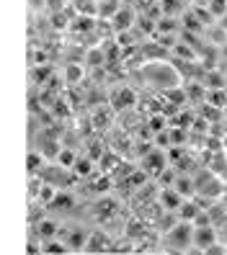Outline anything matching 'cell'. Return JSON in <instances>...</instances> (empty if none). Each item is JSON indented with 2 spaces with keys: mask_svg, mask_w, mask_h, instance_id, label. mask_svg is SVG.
Segmentation results:
<instances>
[{
  "mask_svg": "<svg viewBox=\"0 0 227 255\" xmlns=\"http://www.w3.org/2000/svg\"><path fill=\"white\" fill-rule=\"evenodd\" d=\"M191 235H194V224L191 222H176L168 230V243L176 250H186L191 245Z\"/></svg>",
  "mask_w": 227,
  "mask_h": 255,
  "instance_id": "obj_1",
  "label": "cell"
},
{
  "mask_svg": "<svg viewBox=\"0 0 227 255\" xmlns=\"http://www.w3.org/2000/svg\"><path fill=\"white\" fill-rule=\"evenodd\" d=\"M109 23H111V28L116 34H122V31H129V28L137 23V13H134V8L132 5H119V10L114 13V16L109 18Z\"/></svg>",
  "mask_w": 227,
  "mask_h": 255,
  "instance_id": "obj_2",
  "label": "cell"
},
{
  "mask_svg": "<svg viewBox=\"0 0 227 255\" xmlns=\"http://www.w3.org/2000/svg\"><path fill=\"white\" fill-rule=\"evenodd\" d=\"M194 186H196V191L202 193V196H209V199H215V196H222V183L217 181L212 173H207V170H202L199 175L194 178Z\"/></svg>",
  "mask_w": 227,
  "mask_h": 255,
  "instance_id": "obj_3",
  "label": "cell"
},
{
  "mask_svg": "<svg viewBox=\"0 0 227 255\" xmlns=\"http://www.w3.org/2000/svg\"><path fill=\"white\" fill-rule=\"evenodd\" d=\"M142 170H145V175H160V170L168 165V155L163 152V149L158 147V149H147V155L142 157Z\"/></svg>",
  "mask_w": 227,
  "mask_h": 255,
  "instance_id": "obj_4",
  "label": "cell"
},
{
  "mask_svg": "<svg viewBox=\"0 0 227 255\" xmlns=\"http://www.w3.org/2000/svg\"><path fill=\"white\" fill-rule=\"evenodd\" d=\"M217 243V230L212 224H204V227H194V235H191V245H196L199 250H207L209 245Z\"/></svg>",
  "mask_w": 227,
  "mask_h": 255,
  "instance_id": "obj_5",
  "label": "cell"
},
{
  "mask_svg": "<svg viewBox=\"0 0 227 255\" xmlns=\"http://www.w3.org/2000/svg\"><path fill=\"white\" fill-rule=\"evenodd\" d=\"M134 103H137V96H134V91H132V88H127V85L116 88V91L111 93V109H114V111L132 109Z\"/></svg>",
  "mask_w": 227,
  "mask_h": 255,
  "instance_id": "obj_6",
  "label": "cell"
},
{
  "mask_svg": "<svg viewBox=\"0 0 227 255\" xmlns=\"http://www.w3.org/2000/svg\"><path fill=\"white\" fill-rule=\"evenodd\" d=\"M57 235H62L65 237V243L70 250H83L85 248V240H88V232L83 227H65V230H57Z\"/></svg>",
  "mask_w": 227,
  "mask_h": 255,
  "instance_id": "obj_7",
  "label": "cell"
},
{
  "mask_svg": "<svg viewBox=\"0 0 227 255\" xmlns=\"http://www.w3.org/2000/svg\"><path fill=\"white\" fill-rule=\"evenodd\" d=\"M181 201H184V196H181L173 186H163V191L158 193V204L165 209V212H176V209L181 206Z\"/></svg>",
  "mask_w": 227,
  "mask_h": 255,
  "instance_id": "obj_8",
  "label": "cell"
},
{
  "mask_svg": "<svg viewBox=\"0 0 227 255\" xmlns=\"http://www.w3.org/2000/svg\"><path fill=\"white\" fill-rule=\"evenodd\" d=\"M85 253H106V250H111V240L106 237L103 232H90L88 235V240H85V248H83Z\"/></svg>",
  "mask_w": 227,
  "mask_h": 255,
  "instance_id": "obj_9",
  "label": "cell"
},
{
  "mask_svg": "<svg viewBox=\"0 0 227 255\" xmlns=\"http://www.w3.org/2000/svg\"><path fill=\"white\" fill-rule=\"evenodd\" d=\"M199 204H196V199H184V201H181V206L176 209V217H178V222H194V217L196 214H199Z\"/></svg>",
  "mask_w": 227,
  "mask_h": 255,
  "instance_id": "obj_10",
  "label": "cell"
},
{
  "mask_svg": "<svg viewBox=\"0 0 227 255\" xmlns=\"http://www.w3.org/2000/svg\"><path fill=\"white\" fill-rule=\"evenodd\" d=\"M75 16H93L98 18V0H72Z\"/></svg>",
  "mask_w": 227,
  "mask_h": 255,
  "instance_id": "obj_11",
  "label": "cell"
},
{
  "mask_svg": "<svg viewBox=\"0 0 227 255\" xmlns=\"http://www.w3.org/2000/svg\"><path fill=\"white\" fill-rule=\"evenodd\" d=\"M49 209H59V212H70V209L75 206V199H72V193H62V191H54V196H52V201L47 204Z\"/></svg>",
  "mask_w": 227,
  "mask_h": 255,
  "instance_id": "obj_12",
  "label": "cell"
},
{
  "mask_svg": "<svg viewBox=\"0 0 227 255\" xmlns=\"http://www.w3.org/2000/svg\"><path fill=\"white\" fill-rule=\"evenodd\" d=\"M173 188L181 193L184 199H189V196H194L196 193V186H194V178H189V175H176V181H173Z\"/></svg>",
  "mask_w": 227,
  "mask_h": 255,
  "instance_id": "obj_13",
  "label": "cell"
},
{
  "mask_svg": "<svg viewBox=\"0 0 227 255\" xmlns=\"http://www.w3.org/2000/svg\"><path fill=\"white\" fill-rule=\"evenodd\" d=\"M207 103H209L212 109H225L227 106L225 88H209V91H207Z\"/></svg>",
  "mask_w": 227,
  "mask_h": 255,
  "instance_id": "obj_14",
  "label": "cell"
},
{
  "mask_svg": "<svg viewBox=\"0 0 227 255\" xmlns=\"http://www.w3.org/2000/svg\"><path fill=\"white\" fill-rule=\"evenodd\" d=\"M57 224L52 222V219H41L39 224H36V235H39V240H41V243H44V240H49V237H54L57 235Z\"/></svg>",
  "mask_w": 227,
  "mask_h": 255,
  "instance_id": "obj_15",
  "label": "cell"
},
{
  "mask_svg": "<svg viewBox=\"0 0 227 255\" xmlns=\"http://www.w3.org/2000/svg\"><path fill=\"white\" fill-rule=\"evenodd\" d=\"M155 31L158 34H176L178 31V21L173 16H160L155 23Z\"/></svg>",
  "mask_w": 227,
  "mask_h": 255,
  "instance_id": "obj_16",
  "label": "cell"
},
{
  "mask_svg": "<svg viewBox=\"0 0 227 255\" xmlns=\"http://www.w3.org/2000/svg\"><path fill=\"white\" fill-rule=\"evenodd\" d=\"M119 5H122V0H98V18H111Z\"/></svg>",
  "mask_w": 227,
  "mask_h": 255,
  "instance_id": "obj_17",
  "label": "cell"
},
{
  "mask_svg": "<svg viewBox=\"0 0 227 255\" xmlns=\"http://www.w3.org/2000/svg\"><path fill=\"white\" fill-rule=\"evenodd\" d=\"M90 170H93V162H90V157H75V162H72L75 178H85V175H90Z\"/></svg>",
  "mask_w": 227,
  "mask_h": 255,
  "instance_id": "obj_18",
  "label": "cell"
},
{
  "mask_svg": "<svg viewBox=\"0 0 227 255\" xmlns=\"http://www.w3.org/2000/svg\"><path fill=\"white\" fill-rule=\"evenodd\" d=\"M41 253H57V255H65V253H70V248H67V243H59V240L49 237V240H44V243H41Z\"/></svg>",
  "mask_w": 227,
  "mask_h": 255,
  "instance_id": "obj_19",
  "label": "cell"
},
{
  "mask_svg": "<svg viewBox=\"0 0 227 255\" xmlns=\"http://www.w3.org/2000/svg\"><path fill=\"white\" fill-rule=\"evenodd\" d=\"M96 23H98V18H93V16H75L72 31H93Z\"/></svg>",
  "mask_w": 227,
  "mask_h": 255,
  "instance_id": "obj_20",
  "label": "cell"
},
{
  "mask_svg": "<svg viewBox=\"0 0 227 255\" xmlns=\"http://www.w3.org/2000/svg\"><path fill=\"white\" fill-rule=\"evenodd\" d=\"M52 196H54V186H52L49 181H44V183L39 186V191H36V204L47 206V204L52 201Z\"/></svg>",
  "mask_w": 227,
  "mask_h": 255,
  "instance_id": "obj_21",
  "label": "cell"
},
{
  "mask_svg": "<svg viewBox=\"0 0 227 255\" xmlns=\"http://www.w3.org/2000/svg\"><path fill=\"white\" fill-rule=\"evenodd\" d=\"M44 162H47V157L41 152H28V173L36 175L39 170H44Z\"/></svg>",
  "mask_w": 227,
  "mask_h": 255,
  "instance_id": "obj_22",
  "label": "cell"
},
{
  "mask_svg": "<svg viewBox=\"0 0 227 255\" xmlns=\"http://www.w3.org/2000/svg\"><path fill=\"white\" fill-rule=\"evenodd\" d=\"M83 75H85V70H83L80 65H75V62L65 67V80H67V83H78Z\"/></svg>",
  "mask_w": 227,
  "mask_h": 255,
  "instance_id": "obj_23",
  "label": "cell"
},
{
  "mask_svg": "<svg viewBox=\"0 0 227 255\" xmlns=\"http://www.w3.org/2000/svg\"><path fill=\"white\" fill-rule=\"evenodd\" d=\"M114 212H116V201H114V199H101V201H98V219L111 217Z\"/></svg>",
  "mask_w": 227,
  "mask_h": 255,
  "instance_id": "obj_24",
  "label": "cell"
},
{
  "mask_svg": "<svg viewBox=\"0 0 227 255\" xmlns=\"http://www.w3.org/2000/svg\"><path fill=\"white\" fill-rule=\"evenodd\" d=\"M184 26L189 28V34H199L202 28H204V23H202L199 18H196L194 13H186V16H184Z\"/></svg>",
  "mask_w": 227,
  "mask_h": 255,
  "instance_id": "obj_25",
  "label": "cell"
},
{
  "mask_svg": "<svg viewBox=\"0 0 227 255\" xmlns=\"http://www.w3.org/2000/svg\"><path fill=\"white\" fill-rule=\"evenodd\" d=\"M75 155L72 149H59L57 152V162H59V168H72V162H75Z\"/></svg>",
  "mask_w": 227,
  "mask_h": 255,
  "instance_id": "obj_26",
  "label": "cell"
},
{
  "mask_svg": "<svg viewBox=\"0 0 227 255\" xmlns=\"http://www.w3.org/2000/svg\"><path fill=\"white\" fill-rule=\"evenodd\" d=\"M207 8H209V13L215 18H220V16H225V13H227V0H209Z\"/></svg>",
  "mask_w": 227,
  "mask_h": 255,
  "instance_id": "obj_27",
  "label": "cell"
},
{
  "mask_svg": "<svg viewBox=\"0 0 227 255\" xmlns=\"http://www.w3.org/2000/svg\"><path fill=\"white\" fill-rule=\"evenodd\" d=\"M116 165H119V157L114 152H103V157H101V170L103 173H111Z\"/></svg>",
  "mask_w": 227,
  "mask_h": 255,
  "instance_id": "obj_28",
  "label": "cell"
},
{
  "mask_svg": "<svg viewBox=\"0 0 227 255\" xmlns=\"http://www.w3.org/2000/svg\"><path fill=\"white\" fill-rule=\"evenodd\" d=\"M168 119H165L163 114H155V116H150V131L153 134H158V131H163V129H168Z\"/></svg>",
  "mask_w": 227,
  "mask_h": 255,
  "instance_id": "obj_29",
  "label": "cell"
},
{
  "mask_svg": "<svg viewBox=\"0 0 227 255\" xmlns=\"http://www.w3.org/2000/svg\"><path fill=\"white\" fill-rule=\"evenodd\" d=\"M103 59H106V49H90V52H88V65H90V67L103 65Z\"/></svg>",
  "mask_w": 227,
  "mask_h": 255,
  "instance_id": "obj_30",
  "label": "cell"
},
{
  "mask_svg": "<svg viewBox=\"0 0 227 255\" xmlns=\"http://www.w3.org/2000/svg\"><path fill=\"white\" fill-rule=\"evenodd\" d=\"M160 10L165 16H173V13L181 10V0H160Z\"/></svg>",
  "mask_w": 227,
  "mask_h": 255,
  "instance_id": "obj_31",
  "label": "cell"
},
{
  "mask_svg": "<svg viewBox=\"0 0 227 255\" xmlns=\"http://www.w3.org/2000/svg\"><path fill=\"white\" fill-rule=\"evenodd\" d=\"M176 175H178V170H173V168H168V165H165V168L160 170V183L163 186H173V181H176Z\"/></svg>",
  "mask_w": 227,
  "mask_h": 255,
  "instance_id": "obj_32",
  "label": "cell"
},
{
  "mask_svg": "<svg viewBox=\"0 0 227 255\" xmlns=\"http://www.w3.org/2000/svg\"><path fill=\"white\" fill-rule=\"evenodd\" d=\"M191 13H194V16L199 18V21H202L204 26H207V23H212V18H215V16H212V13H209V8H207V5H196V8L191 10Z\"/></svg>",
  "mask_w": 227,
  "mask_h": 255,
  "instance_id": "obj_33",
  "label": "cell"
},
{
  "mask_svg": "<svg viewBox=\"0 0 227 255\" xmlns=\"http://www.w3.org/2000/svg\"><path fill=\"white\" fill-rule=\"evenodd\" d=\"M207 85H209V88H222V78H220L217 72H209V75H207Z\"/></svg>",
  "mask_w": 227,
  "mask_h": 255,
  "instance_id": "obj_34",
  "label": "cell"
},
{
  "mask_svg": "<svg viewBox=\"0 0 227 255\" xmlns=\"http://www.w3.org/2000/svg\"><path fill=\"white\" fill-rule=\"evenodd\" d=\"M26 253H41V243H36V240H28Z\"/></svg>",
  "mask_w": 227,
  "mask_h": 255,
  "instance_id": "obj_35",
  "label": "cell"
},
{
  "mask_svg": "<svg viewBox=\"0 0 227 255\" xmlns=\"http://www.w3.org/2000/svg\"><path fill=\"white\" fill-rule=\"evenodd\" d=\"M220 28H222V31H227V13H225V16H220Z\"/></svg>",
  "mask_w": 227,
  "mask_h": 255,
  "instance_id": "obj_36",
  "label": "cell"
},
{
  "mask_svg": "<svg viewBox=\"0 0 227 255\" xmlns=\"http://www.w3.org/2000/svg\"><path fill=\"white\" fill-rule=\"evenodd\" d=\"M196 3H199V5H207V3H209V0H196Z\"/></svg>",
  "mask_w": 227,
  "mask_h": 255,
  "instance_id": "obj_37",
  "label": "cell"
},
{
  "mask_svg": "<svg viewBox=\"0 0 227 255\" xmlns=\"http://www.w3.org/2000/svg\"><path fill=\"white\" fill-rule=\"evenodd\" d=\"M222 196H225V201H227V188H222Z\"/></svg>",
  "mask_w": 227,
  "mask_h": 255,
  "instance_id": "obj_38",
  "label": "cell"
}]
</instances>
